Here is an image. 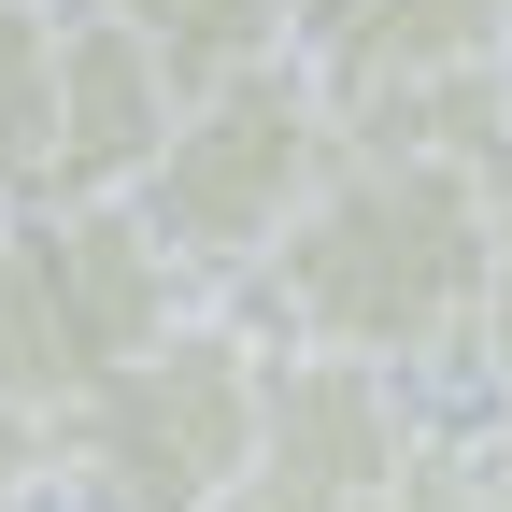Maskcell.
I'll return each mask as SVG.
<instances>
[{
    "instance_id": "12",
    "label": "cell",
    "mask_w": 512,
    "mask_h": 512,
    "mask_svg": "<svg viewBox=\"0 0 512 512\" xmlns=\"http://www.w3.org/2000/svg\"><path fill=\"white\" fill-rule=\"evenodd\" d=\"M470 384H484V399L512 384V171H498V200H484V313H470Z\"/></svg>"
},
{
    "instance_id": "11",
    "label": "cell",
    "mask_w": 512,
    "mask_h": 512,
    "mask_svg": "<svg viewBox=\"0 0 512 512\" xmlns=\"http://www.w3.org/2000/svg\"><path fill=\"white\" fill-rule=\"evenodd\" d=\"M356 512H484V456H470V427H413L399 470H384Z\"/></svg>"
},
{
    "instance_id": "3",
    "label": "cell",
    "mask_w": 512,
    "mask_h": 512,
    "mask_svg": "<svg viewBox=\"0 0 512 512\" xmlns=\"http://www.w3.org/2000/svg\"><path fill=\"white\" fill-rule=\"evenodd\" d=\"M328 157H342L328 86H313L299 57H256V72H228V86H200V100L171 114V143L143 157L128 214L157 228V256H171L200 299H228L256 256L299 228V200L328 185Z\"/></svg>"
},
{
    "instance_id": "4",
    "label": "cell",
    "mask_w": 512,
    "mask_h": 512,
    "mask_svg": "<svg viewBox=\"0 0 512 512\" xmlns=\"http://www.w3.org/2000/svg\"><path fill=\"white\" fill-rule=\"evenodd\" d=\"M200 285L157 256L128 200H15L0 214V399L57 427L100 370H128L157 328H185Z\"/></svg>"
},
{
    "instance_id": "2",
    "label": "cell",
    "mask_w": 512,
    "mask_h": 512,
    "mask_svg": "<svg viewBox=\"0 0 512 512\" xmlns=\"http://www.w3.org/2000/svg\"><path fill=\"white\" fill-rule=\"evenodd\" d=\"M256 399H271V342L200 299L185 328H157L43 427V498L57 512H228Z\"/></svg>"
},
{
    "instance_id": "14",
    "label": "cell",
    "mask_w": 512,
    "mask_h": 512,
    "mask_svg": "<svg viewBox=\"0 0 512 512\" xmlns=\"http://www.w3.org/2000/svg\"><path fill=\"white\" fill-rule=\"evenodd\" d=\"M470 456H484V484H512V384L484 399V427H470Z\"/></svg>"
},
{
    "instance_id": "15",
    "label": "cell",
    "mask_w": 512,
    "mask_h": 512,
    "mask_svg": "<svg viewBox=\"0 0 512 512\" xmlns=\"http://www.w3.org/2000/svg\"><path fill=\"white\" fill-rule=\"evenodd\" d=\"M484 512H512V484H484Z\"/></svg>"
},
{
    "instance_id": "8",
    "label": "cell",
    "mask_w": 512,
    "mask_h": 512,
    "mask_svg": "<svg viewBox=\"0 0 512 512\" xmlns=\"http://www.w3.org/2000/svg\"><path fill=\"white\" fill-rule=\"evenodd\" d=\"M342 114V157H441V171H512V57L484 72H427V86H370V100H328Z\"/></svg>"
},
{
    "instance_id": "9",
    "label": "cell",
    "mask_w": 512,
    "mask_h": 512,
    "mask_svg": "<svg viewBox=\"0 0 512 512\" xmlns=\"http://www.w3.org/2000/svg\"><path fill=\"white\" fill-rule=\"evenodd\" d=\"M86 15H114L128 43L171 72V100H200L228 72H256V57H285V0H86Z\"/></svg>"
},
{
    "instance_id": "10",
    "label": "cell",
    "mask_w": 512,
    "mask_h": 512,
    "mask_svg": "<svg viewBox=\"0 0 512 512\" xmlns=\"http://www.w3.org/2000/svg\"><path fill=\"white\" fill-rule=\"evenodd\" d=\"M43 57H57V0H0V214L43 200Z\"/></svg>"
},
{
    "instance_id": "7",
    "label": "cell",
    "mask_w": 512,
    "mask_h": 512,
    "mask_svg": "<svg viewBox=\"0 0 512 512\" xmlns=\"http://www.w3.org/2000/svg\"><path fill=\"white\" fill-rule=\"evenodd\" d=\"M285 57L328 100L484 72V57H512V0H285Z\"/></svg>"
},
{
    "instance_id": "1",
    "label": "cell",
    "mask_w": 512,
    "mask_h": 512,
    "mask_svg": "<svg viewBox=\"0 0 512 512\" xmlns=\"http://www.w3.org/2000/svg\"><path fill=\"white\" fill-rule=\"evenodd\" d=\"M484 200L498 185L441 157H328L299 228L214 313H242L271 356H356L384 384H441L470 370V313H484Z\"/></svg>"
},
{
    "instance_id": "5",
    "label": "cell",
    "mask_w": 512,
    "mask_h": 512,
    "mask_svg": "<svg viewBox=\"0 0 512 512\" xmlns=\"http://www.w3.org/2000/svg\"><path fill=\"white\" fill-rule=\"evenodd\" d=\"M413 384H384L356 356H271V399H256V441H242V484L228 512H356L413 441Z\"/></svg>"
},
{
    "instance_id": "6",
    "label": "cell",
    "mask_w": 512,
    "mask_h": 512,
    "mask_svg": "<svg viewBox=\"0 0 512 512\" xmlns=\"http://www.w3.org/2000/svg\"><path fill=\"white\" fill-rule=\"evenodd\" d=\"M171 72L114 15L86 0H57V57H43V200H128L143 157L171 143Z\"/></svg>"
},
{
    "instance_id": "13",
    "label": "cell",
    "mask_w": 512,
    "mask_h": 512,
    "mask_svg": "<svg viewBox=\"0 0 512 512\" xmlns=\"http://www.w3.org/2000/svg\"><path fill=\"white\" fill-rule=\"evenodd\" d=\"M0 512H43V427L0 399Z\"/></svg>"
}]
</instances>
